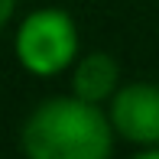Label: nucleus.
Returning <instances> with one entry per match:
<instances>
[{
  "instance_id": "nucleus-1",
  "label": "nucleus",
  "mask_w": 159,
  "mask_h": 159,
  "mask_svg": "<svg viewBox=\"0 0 159 159\" xmlns=\"http://www.w3.org/2000/svg\"><path fill=\"white\" fill-rule=\"evenodd\" d=\"M26 159H111L114 124L101 104L68 94L49 98L30 111L20 133Z\"/></svg>"
},
{
  "instance_id": "nucleus-2",
  "label": "nucleus",
  "mask_w": 159,
  "mask_h": 159,
  "mask_svg": "<svg viewBox=\"0 0 159 159\" xmlns=\"http://www.w3.org/2000/svg\"><path fill=\"white\" fill-rule=\"evenodd\" d=\"M16 62L36 78H52L78 62V26L68 10L39 7L26 13L13 36Z\"/></svg>"
},
{
  "instance_id": "nucleus-3",
  "label": "nucleus",
  "mask_w": 159,
  "mask_h": 159,
  "mask_svg": "<svg viewBox=\"0 0 159 159\" xmlns=\"http://www.w3.org/2000/svg\"><path fill=\"white\" fill-rule=\"evenodd\" d=\"M114 133L133 146H159V84L130 81L120 84L107 111Z\"/></svg>"
},
{
  "instance_id": "nucleus-4",
  "label": "nucleus",
  "mask_w": 159,
  "mask_h": 159,
  "mask_svg": "<svg viewBox=\"0 0 159 159\" xmlns=\"http://www.w3.org/2000/svg\"><path fill=\"white\" fill-rule=\"evenodd\" d=\"M120 88V65L111 52H88L71 65V94L88 101V104H104L117 94Z\"/></svg>"
},
{
  "instance_id": "nucleus-5",
  "label": "nucleus",
  "mask_w": 159,
  "mask_h": 159,
  "mask_svg": "<svg viewBox=\"0 0 159 159\" xmlns=\"http://www.w3.org/2000/svg\"><path fill=\"white\" fill-rule=\"evenodd\" d=\"M13 10H16V0H0V30H3V26L10 23Z\"/></svg>"
},
{
  "instance_id": "nucleus-6",
  "label": "nucleus",
  "mask_w": 159,
  "mask_h": 159,
  "mask_svg": "<svg viewBox=\"0 0 159 159\" xmlns=\"http://www.w3.org/2000/svg\"><path fill=\"white\" fill-rule=\"evenodd\" d=\"M133 159H159V146H143Z\"/></svg>"
}]
</instances>
